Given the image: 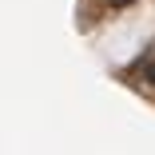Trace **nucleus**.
Wrapping results in <instances>:
<instances>
[{"label":"nucleus","instance_id":"1","mask_svg":"<svg viewBox=\"0 0 155 155\" xmlns=\"http://www.w3.org/2000/svg\"><path fill=\"white\" fill-rule=\"evenodd\" d=\"M143 76H147V80L155 84V60H151V64H147V72H143Z\"/></svg>","mask_w":155,"mask_h":155},{"label":"nucleus","instance_id":"2","mask_svg":"<svg viewBox=\"0 0 155 155\" xmlns=\"http://www.w3.org/2000/svg\"><path fill=\"white\" fill-rule=\"evenodd\" d=\"M107 4H111V8H123V4H131V0H107Z\"/></svg>","mask_w":155,"mask_h":155}]
</instances>
